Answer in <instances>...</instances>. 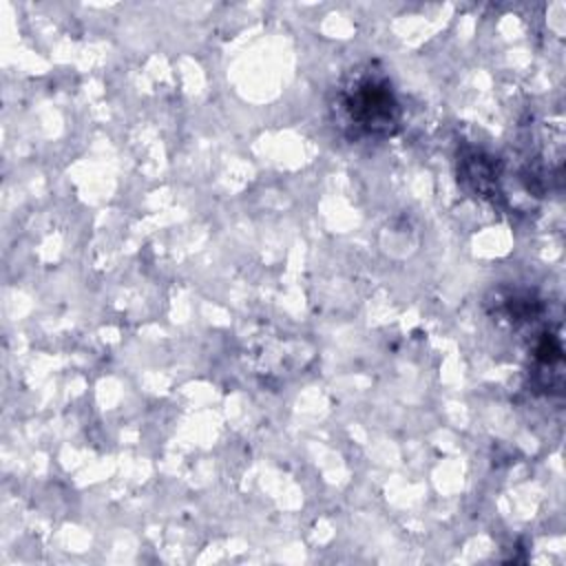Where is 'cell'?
<instances>
[{
    "mask_svg": "<svg viewBox=\"0 0 566 566\" xmlns=\"http://www.w3.org/2000/svg\"><path fill=\"white\" fill-rule=\"evenodd\" d=\"M340 106L356 135L389 137L400 122L396 95L389 82L378 75H363L349 84L340 95Z\"/></svg>",
    "mask_w": 566,
    "mask_h": 566,
    "instance_id": "cell-1",
    "label": "cell"
}]
</instances>
